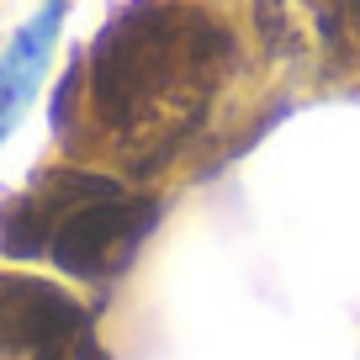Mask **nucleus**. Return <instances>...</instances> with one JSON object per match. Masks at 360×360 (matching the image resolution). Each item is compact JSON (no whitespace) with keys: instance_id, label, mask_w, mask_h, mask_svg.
I'll return each instance as SVG.
<instances>
[{"instance_id":"nucleus-1","label":"nucleus","mask_w":360,"mask_h":360,"mask_svg":"<svg viewBox=\"0 0 360 360\" xmlns=\"http://www.w3.org/2000/svg\"><path fill=\"white\" fill-rule=\"evenodd\" d=\"M228 58V37L180 6H133L96 43L90 101L106 127H138L165 96L196 101Z\"/></svg>"},{"instance_id":"nucleus-2","label":"nucleus","mask_w":360,"mask_h":360,"mask_svg":"<svg viewBox=\"0 0 360 360\" xmlns=\"http://www.w3.org/2000/svg\"><path fill=\"white\" fill-rule=\"evenodd\" d=\"M154 217H159L154 202H138V196H122V191L79 202L75 212L53 228L48 255H53L58 270L85 276V281L117 276V270H127V259L138 255V244H143V233L154 228Z\"/></svg>"},{"instance_id":"nucleus-3","label":"nucleus","mask_w":360,"mask_h":360,"mask_svg":"<svg viewBox=\"0 0 360 360\" xmlns=\"http://www.w3.org/2000/svg\"><path fill=\"white\" fill-rule=\"evenodd\" d=\"M64 349L69 360H101L90 318L64 286L37 276H0V355Z\"/></svg>"},{"instance_id":"nucleus-4","label":"nucleus","mask_w":360,"mask_h":360,"mask_svg":"<svg viewBox=\"0 0 360 360\" xmlns=\"http://www.w3.org/2000/svg\"><path fill=\"white\" fill-rule=\"evenodd\" d=\"M58 22H64V6H48V11L11 43V53L0 58V138H6V127L16 122L22 101L32 96L37 75H43V58H48V48H53Z\"/></svg>"},{"instance_id":"nucleus-5","label":"nucleus","mask_w":360,"mask_h":360,"mask_svg":"<svg viewBox=\"0 0 360 360\" xmlns=\"http://www.w3.org/2000/svg\"><path fill=\"white\" fill-rule=\"evenodd\" d=\"M255 27L265 37V48L276 58L292 53V16H286V0H255Z\"/></svg>"},{"instance_id":"nucleus-6","label":"nucleus","mask_w":360,"mask_h":360,"mask_svg":"<svg viewBox=\"0 0 360 360\" xmlns=\"http://www.w3.org/2000/svg\"><path fill=\"white\" fill-rule=\"evenodd\" d=\"M37 360H69V355H64V349H43Z\"/></svg>"},{"instance_id":"nucleus-7","label":"nucleus","mask_w":360,"mask_h":360,"mask_svg":"<svg viewBox=\"0 0 360 360\" xmlns=\"http://www.w3.org/2000/svg\"><path fill=\"white\" fill-rule=\"evenodd\" d=\"M355 6H360V0H355Z\"/></svg>"}]
</instances>
